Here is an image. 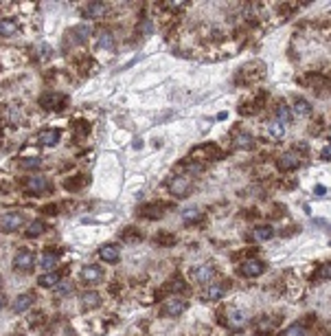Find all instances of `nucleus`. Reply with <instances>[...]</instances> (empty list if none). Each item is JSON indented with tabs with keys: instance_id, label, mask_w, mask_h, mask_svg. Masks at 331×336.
I'll return each mask as SVG.
<instances>
[{
	"instance_id": "42",
	"label": "nucleus",
	"mask_w": 331,
	"mask_h": 336,
	"mask_svg": "<svg viewBox=\"0 0 331 336\" xmlns=\"http://www.w3.org/2000/svg\"><path fill=\"white\" fill-rule=\"evenodd\" d=\"M180 3H164V9H180Z\"/></svg>"
},
{
	"instance_id": "36",
	"label": "nucleus",
	"mask_w": 331,
	"mask_h": 336,
	"mask_svg": "<svg viewBox=\"0 0 331 336\" xmlns=\"http://www.w3.org/2000/svg\"><path fill=\"white\" fill-rule=\"evenodd\" d=\"M156 244H160V246H174V244H176V235L160 233V235H156Z\"/></svg>"
},
{
	"instance_id": "28",
	"label": "nucleus",
	"mask_w": 331,
	"mask_h": 336,
	"mask_svg": "<svg viewBox=\"0 0 331 336\" xmlns=\"http://www.w3.org/2000/svg\"><path fill=\"white\" fill-rule=\"evenodd\" d=\"M44 231H46V224H44L42 220H33V222L26 224L24 235H26V237H37V235H42Z\"/></svg>"
},
{
	"instance_id": "5",
	"label": "nucleus",
	"mask_w": 331,
	"mask_h": 336,
	"mask_svg": "<svg viewBox=\"0 0 331 336\" xmlns=\"http://www.w3.org/2000/svg\"><path fill=\"white\" fill-rule=\"evenodd\" d=\"M263 270H266V262H261V259H255V257H250V259L241 262V266H239V275H241V277H248V279H253V277H259V275H263Z\"/></svg>"
},
{
	"instance_id": "14",
	"label": "nucleus",
	"mask_w": 331,
	"mask_h": 336,
	"mask_svg": "<svg viewBox=\"0 0 331 336\" xmlns=\"http://www.w3.org/2000/svg\"><path fill=\"white\" fill-rule=\"evenodd\" d=\"M81 279L88 283H99L103 279V268L97 266V264H88V266L81 268Z\"/></svg>"
},
{
	"instance_id": "38",
	"label": "nucleus",
	"mask_w": 331,
	"mask_h": 336,
	"mask_svg": "<svg viewBox=\"0 0 331 336\" xmlns=\"http://www.w3.org/2000/svg\"><path fill=\"white\" fill-rule=\"evenodd\" d=\"M303 84H312L314 88H318V86H322V88H327V79L316 75V77H309V79H303Z\"/></svg>"
},
{
	"instance_id": "41",
	"label": "nucleus",
	"mask_w": 331,
	"mask_h": 336,
	"mask_svg": "<svg viewBox=\"0 0 331 336\" xmlns=\"http://www.w3.org/2000/svg\"><path fill=\"white\" fill-rule=\"evenodd\" d=\"M20 117H22V115H20V108H18V105H13V108H11V123H18L20 121Z\"/></svg>"
},
{
	"instance_id": "31",
	"label": "nucleus",
	"mask_w": 331,
	"mask_h": 336,
	"mask_svg": "<svg viewBox=\"0 0 331 336\" xmlns=\"http://www.w3.org/2000/svg\"><path fill=\"white\" fill-rule=\"evenodd\" d=\"M86 182H88V178H86L84 174H79V176H75V178H70V180H66L64 187L68 189V191H79L81 187H86Z\"/></svg>"
},
{
	"instance_id": "12",
	"label": "nucleus",
	"mask_w": 331,
	"mask_h": 336,
	"mask_svg": "<svg viewBox=\"0 0 331 336\" xmlns=\"http://www.w3.org/2000/svg\"><path fill=\"white\" fill-rule=\"evenodd\" d=\"M228 288H230V283H226V281H215V283H211V286L206 288V292H204V299H206V301H217V299H222V296L228 292Z\"/></svg>"
},
{
	"instance_id": "37",
	"label": "nucleus",
	"mask_w": 331,
	"mask_h": 336,
	"mask_svg": "<svg viewBox=\"0 0 331 336\" xmlns=\"http://www.w3.org/2000/svg\"><path fill=\"white\" fill-rule=\"evenodd\" d=\"M55 292L57 294H70L72 292V281H59L57 283V286H55Z\"/></svg>"
},
{
	"instance_id": "15",
	"label": "nucleus",
	"mask_w": 331,
	"mask_h": 336,
	"mask_svg": "<svg viewBox=\"0 0 331 336\" xmlns=\"http://www.w3.org/2000/svg\"><path fill=\"white\" fill-rule=\"evenodd\" d=\"M164 211H167V204H143L138 209V215L149 217V220H158V217L164 215Z\"/></svg>"
},
{
	"instance_id": "21",
	"label": "nucleus",
	"mask_w": 331,
	"mask_h": 336,
	"mask_svg": "<svg viewBox=\"0 0 331 336\" xmlns=\"http://www.w3.org/2000/svg\"><path fill=\"white\" fill-rule=\"evenodd\" d=\"M81 306L84 310H95L101 306V294L95 292V290H90V292H84L81 294Z\"/></svg>"
},
{
	"instance_id": "1",
	"label": "nucleus",
	"mask_w": 331,
	"mask_h": 336,
	"mask_svg": "<svg viewBox=\"0 0 331 336\" xmlns=\"http://www.w3.org/2000/svg\"><path fill=\"white\" fill-rule=\"evenodd\" d=\"M66 103H68V97L62 95V92H55V90H49L39 97V108H44V110H62Z\"/></svg>"
},
{
	"instance_id": "18",
	"label": "nucleus",
	"mask_w": 331,
	"mask_h": 336,
	"mask_svg": "<svg viewBox=\"0 0 331 336\" xmlns=\"http://www.w3.org/2000/svg\"><path fill=\"white\" fill-rule=\"evenodd\" d=\"M33 301H35V296L31 292H24V294H18L16 301H13V312H24V310H29L33 306Z\"/></svg>"
},
{
	"instance_id": "7",
	"label": "nucleus",
	"mask_w": 331,
	"mask_h": 336,
	"mask_svg": "<svg viewBox=\"0 0 331 336\" xmlns=\"http://www.w3.org/2000/svg\"><path fill=\"white\" fill-rule=\"evenodd\" d=\"M33 264H35V257H33L31 250H18L16 257H13V268L20 270V273H29L33 268Z\"/></svg>"
},
{
	"instance_id": "22",
	"label": "nucleus",
	"mask_w": 331,
	"mask_h": 336,
	"mask_svg": "<svg viewBox=\"0 0 331 336\" xmlns=\"http://www.w3.org/2000/svg\"><path fill=\"white\" fill-rule=\"evenodd\" d=\"M97 46L99 49H105V51H112L114 49V35L110 31H99L97 33Z\"/></svg>"
},
{
	"instance_id": "4",
	"label": "nucleus",
	"mask_w": 331,
	"mask_h": 336,
	"mask_svg": "<svg viewBox=\"0 0 331 336\" xmlns=\"http://www.w3.org/2000/svg\"><path fill=\"white\" fill-rule=\"evenodd\" d=\"M276 165H279L281 171H294V169L301 167V154L296 150H287V152H283V154L279 156Z\"/></svg>"
},
{
	"instance_id": "20",
	"label": "nucleus",
	"mask_w": 331,
	"mask_h": 336,
	"mask_svg": "<svg viewBox=\"0 0 331 336\" xmlns=\"http://www.w3.org/2000/svg\"><path fill=\"white\" fill-rule=\"evenodd\" d=\"M233 143H235L237 150H250V147H255V138H253V134H248V132H237L235 138H233Z\"/></svg>"
},
{
	"instance_id": "16",
	"label": "nucleus",
	"mask_w": 331,
	"mask_h": 336,
	"mask_svg": "<svg viewBox=\"0 0 331 336\" xmlns=\"http://www.w3.org/2000/svg\"><path fill=\"white\" fill-rule=\"evenodd\" d=\"M99 255H101L103 262L116 264L118 259H121V248H118L116 244H103V246L99 248Z\"/></svg>"
},
{
	"instance_id": "17",
	"label": "nucleus",
	"mask_w": 331,
	"mask_h": 336,
	"mask_svg": "<svg viewBox=\"0 0 331 336\" xmlns=\"http://www.w3.org/2000/svg\"><path fill=\"white\" fill-rule=\"evenodd\" d=\"M105 11H108V7H105L103 3H90L84 9V18L86 20H99V18L105 16Z\"/></svg>"
},
{
	"instance_id": "44",
	"label": "nucleus",
	"mask_w": 331,
	"mask_h": 336,
	"mask_svg": "<svg viewBox=\"0 0 331 336\" xmlns=\"http://www.w3.org/2000/svg\"><path fill=\"white\" fill-rule=\"evenodd\" d=\"M0 308H5V296L0 294Z\"/></svg>"
},
{
	"instance_id": "35",
	"label": "nucleus",
	"mask_w": 331,
	"mask_h": 336,
	"mask_svg": "<svg viewBox=\"0 0 331 336\" xmlns=\"http://www.w3.org/2000/svg\"><path fill=\"white\" fill-rule=\"evenodd\" d=\"M184 288H187V286H184V281L180 279V277H176V279H171V281L167 283V288H164V292H182Z\"/></svg>"
},
{
	"instance_id": "2",
	"label": "nucleus",
	"mask_w": 331,
	"mask_h": 336,
	"mask_svg": "<svg viewBox=\"0 0 331 336\" xmlns=\"http://www.w3.org/2000/svg\"><path fill=\"white\" fill-rule=\"evenodd\" d=\"M24 224V215L18 211H9V213L0 215V233H13Z\"/></svg>"
},
{
	"instance_id": "45",
	"label": "nucleus",
	"mask_w": 331,
	"mask_h": 336,
	"mask_svg": "<svg viewBox=\"0 0 331 336\" xmlns=\"http://www.w3.org/2000/svg\"><path fill=\"white\" fill-rule=\"evenodd\" d=\"M0 286H3V277H0Z\"/></svg>"
},
{
	"instance_id": "32",
	"label": "nucleus",
	"mask_w": 331,
	"mask_h": 336,
	"mask_svg": "<svg viewBox=\"0 0 331 336\" xmlns=\"http://www.w3.org/2000/svg\"><path fill=\"white\" fill-rule=\"evenodd\" d=\"M57 259H59V253H53V250H46V253L42 255V259H39V264H42V268H46V270H53V266H57Z\"/></svg>"
},
{
	"instance_id": "24",
	"label": "nucleus",
	"mask_w": 331,
	"mask_h": 336,
	"mask_svg": "<svg viewBox=\"0 0 331 336\" xmlns=\"http://www.w3.org/2000/svg\"><path fill=\"white\" fill-rule=\"evenodd\" d=\"M274 119H276L279 123H283V125L292 121V112H289V108H287V105L283 103V101L276 103V108H274Z\"/></svg>"
},
{
	"instance_id": "25",
	"label": "nucleus",
	"mask_w": 331,
	"mask_h": 336,
	"mask_svg": "<svg viewBox=\"0 0 331 336\" xmlns=\"http://www.w3.org/2000/svg\"><path fill=\"white\" fill-rule=\"evenodd\" d=\"M16 31H18V22L13 18L0 20V35H3V38H11Z\"/></svg>"
},
{
	"instance_id": "29",
	"label": "nucleus",
	"mask_w": 331,
	"mask_h": 336,
	"mask_svg": "<svg viewBox=\"0 0 331 336\" xmlns=\"http://www.w3.org/2000/svg\"><path fill=\"white\" fill-rule=\"evenodd\" d=\"M294 112H296L299 117L312 115V103H309L307 99H303V97H296V99H294Z\"/></svg>"
},
{
	"instance_id": "23",
	"label": "nucleus",
	"mask_w": 331,
	"mask_h": 336,
	"mask_svg": "<svg viewBox=\"0 0 331 336\" xmlns=\"http://www.w3.org/2000/svg\"><path fill=\"white\" fill-rule=\"evenodd\" d=\"M204 217V213L197 207H187L182 211V222L184 224H193V222H200Z\"/></svg>"
},
{
	"instance_id": "33",
	"label": "nucleus",
	"mask_w": 331,
	"mask_h": 336,
	"mask_svg": "<svg viewBox=\"0 0 331 336\" xmlns=\"http://www.w3.org/2000/svg\"><path fill=\"white\" fill-rule=\"evenodd\" d=\"M263 101H266V92H263V95H259V97H257L253 103L243 105V108H241V112H248V115H253V112H257V110L261 108V105H263Z\"/></svg>"
},
{
	"instance_id": "27",
	"label": "nucleus",
	"mask_w": 331,
	"mask_h": 336,
	"mask_svg": "<svg viewBox=\"0 0 331 336\" xmlns=\"http://www.w3.org/2000/svg\"><path fill=\"white\" fill-rule=\"evenodd\" d=\"M268 134H270V138H274V141H281L283 134H285V125L279 123L276 119H272V121L268 123Z\"/></svg>"
},
{
	"instance_id": "26",
	"label": "nucleus",
	"mask_w": 331,
	"mask_h": 336,
	"mask_svg": "<svg viewBox=\"0 0 331 336\" xmlns=\"http://www.w3.org/2000/svg\"><path fill=\"white\" fill-rule=\"evenodd\" d=\"M39 286H44V288H55L59 281H62V275L59 273H55V270H51V273H46V275H42L39 277Z\"/></svg>"
},
{
	"instance_id": "11",
	"label": "nucleus",
	"mask_w": 331,
	"mask_h": 336,
	"mask_svg": "<svg viewBox=\"0 0 331 336\" xmlns=\"http://www.w3.org/2000/svg\"><path fill=\"white\" fill-rule=\"evenodd\" d=\"M90 35H92L90 24H77V26H72L70 33H68V38H70L72 44H86Z\"/></svg>"
},
{
	"instance_id": "3",
	"label": "nucleus",
	"mask_w": 331,
	"mask_h": 336,
	"mask_svg": "<svg viewBox=\"0 0 331 336\" xmlns=\"http://www.w3.org/2000/svg\"><path fill=\"white\" fill-rule=\"evenodd\" d=\"M51 189V182L46 180L44 176H29L24 178V191L29 196H37V194H44V191Z\"/></svg>"
},
{
	"instance_id": "13",
	"label": "nucleus",
	"mask_w": 331,
	"mask_h": 336,
	"mask_svg": "<svg viewBox=\"0 0 331 336\" xmlns=\"http://www.w3.org/2000/svg\"><path fill=\"white\" fill-rule=\"evenodd\" d=\"M59 138H62V132L49 128V130H42L37 134V143L44 145V147H55V145L59 143Z\"/></svg>"
},
{
	"instance_id": "19",
	"label": "nucleus",
	"mask_w": 331,
	"mask_h": 336,
	"mask_svg": "<svg viewBox=\"0 0 331 336\" xmlns=\"http://www.w3.org/2000/svg\"><path fill=\"white\" fill-rule=\"evenodd\" d=\"M248 323V314L243 312V310H230L228 312V325L230 327H235V329H239V327H243Z\"/></svg>"
},
{
	"instance_id": "34",
	"label": "nucleus",
	"mask_w": 331,
	"mask_h": 336,
	"mask_svg": "<svg viewBox=\"0 0 331 336\" xmlns=\"http://www.w3.org/2000/svg\"><path fill=\"white\" fill-rule=\"evenodd\" d=\"M121 237L125 242H134V240H143V233L138 229H134V227H130V229H125L123 233H121Z\"/></svg>"
},
{
	"instance_id": "40",
	"label": "nucleus",
	"mask_w": 331,
	"mask_h": 336,
	"mask_svg": "<svg viewBox=\"0 0 331 336\" xmlns=\"http://www.w3.org/2000/svg\"><path fill=\"white\" fill-rule=\"evenodd\" d=\"M316 277H318V279H329V264H322V266H320V273L316 275Z\"/></svg>"
},
{
	"instance_id": "10",
	"label": "nucleus",
	"mask_w": 331,
	"mask_h": 336,
	"mask_svg": "<svg viewBox=\"0 0 331 336\" xmlns=\"http://www.w3.org/2000/svg\"><path fill=\"white\" fill-rule=\"evenodd\" d=\"M191 277H193L195 283H211V279L215 277V266L213 264H202L191 273Z\"/></svg>"
},
{
	"instance_id": "43",
	"label": "nucleus",
	"mask_w": 331,
	"mask_h": 336,
	"mask_svg": "<svg viewBox=\"0 0 331 336\" xmlns=\"http://www.w3.org/2000/svg\"><path fill=\"white\" fill-rule=\"evenodd\" d=\"M320 158H322V161H327V158H329V147H325L320 152Z\"/></svg>"
},
{
	"instance_id": "6",
	"label": "nucleus",
	"mask_w": 331,
	"mask_h": 336,
	"mask_svg": "<svg viewBox=\"0 0 331 336\" xmlns=\"http://www.w3.org/2000/svg\"><path fill=\"white\" fill-rule=\"evenodd\" d=\"M187 312V301L182 296H169L162 306V314L164 316H180Z\"/></svg>"
},
{
	"instance_id": "30",
	"label": "nucleus",
	"mask_w": 331,
	"mask_h": 336,
	"mask_svg": "<svg viewBox=\"0 0 331 336\" xmlns=\"http://www.w3.org/2000/svg\"><path fill=\"white\" fill-rule=\"evenodd\" d=\"M255 240L257 242H268L270 240V237H272L274 235V229L272 227H270V224H263V227H257L255 229Z\"/></svg>"
},
{
	"instance_id": "39",
	"label": "nucleus",
	"mask_w": 331,
	"mask_h": 336,
	"mask_svg": "<svg viewBox=\"0 0 331 336\" xmlns=\"http://www.w3.org/2000/svg\"><path fill=\"white\" fill-rule=\"evenodd\" d=\"M20 167H24V169H37L39 167V158H22Z\"/></svg>"
},
{
	"instance_id": "9",
	"label": "nucleus",
	"mask_w": 331,
	"mask_h": 336,
	"mask_svg": "<svg viewBox=\"0 0 331 336\" xmlns=\"http://www.w3.org/2000/svg\"><path fill=\"white\" fill-rule=\"evenodd\" d=\"M167 187H169V191H171V194H174V196L182 198V196H184V194H187V191L191 189V180H189L187 176H174V178H171V180H169Z\"/></svg>"
},
{
	"instance_id": "8",
	"label": "nucleus",
	"mask_w": 331,
	"mask_h": 336,
	"mask_svg": "<svg viewBox=\"0 0 331 336\" xmlns=\"http://www.w3.org/2000/svg\"><path fill=\"white\" fill-rule=\"evenodd\" d=\"M191 158H195V161H217V158H222V152L215 145H200L197 150L191 152Z\"/></svg>"
}]
</instances>
